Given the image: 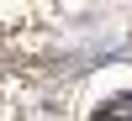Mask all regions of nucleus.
<instances>
[{
    "label": "nucleus",
    "instance_id": "obj_1",
    "mask_svg": "<svg viewBox=\"0 0 132 121\" xmlns=\"http://www.w3.org/2000/svg\"><path fill=\"white\" fill-rule=\"evenodd\" d=\"M95 121H132V95H116V100H106L101 111H95Z\"/></svg>",
    "mask_w": 132,
    "mask_h": 121
}]
</instances>
